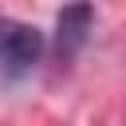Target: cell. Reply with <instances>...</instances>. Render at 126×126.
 I'll list each match as a JSON object with an SVG mask.
<instances>
[{"instance_id":"obj_2","label":"cell","mask_w":126,"mask_h":126,"mask_svg":"<svg viewBox=\"0 0 126 126\" xmlns=\"http://www.w3.org/2000/svg\"><path fill=\"white\" fill-rule=\"evenodd\" d=\"M91 20H94V8H87V4H75V8H63L59 12V20H55V55L63 63L87 43Z\"/></svg>"},{"instance_id":"obj_1","label":"cell","mask_w":126,"mask_h":126,"mask_svg":"<svg viewBox=\"0 0 126 126\" xmlns=\"http://www.w3.org/2000/svg\"><path fill=\"white\" fill-rule=\"evenodd\" d=\"M39 55H43V32L24 20L0 16V75L16 83L39 63Z\"/></svg>"}]
</instances>
